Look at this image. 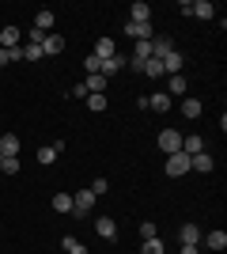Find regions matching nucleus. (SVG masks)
Segmentation results:
<instances>
[{
  "instance_id": "obj_30",
  "label": "nucleus",
  "mask_w": 227,
  "mask_h": 254,
  "mask_svg": "<svg viewBox=\"0 0 227 254\" xmlns=\"http://www.w3.org/2000/svg\"><path fill=\"white\" fill-rule=\"evenodd\" d=\"M84 72H87V76L98 72V57H95V53H87V57H84Z\"/></svg>"
},
{
  "instance_id": "obj_28",
  "label": "nucleus",
  "mask_w": 227,
  "mask_h": 254,
  "mask_svg": "<svg viewBox=\"0 0 227 254\" xmlns=\"http://www.w3.org/2000/svg\"><path fill=\"white\" fill-rule=\"evenodd\" d=\"M84 103H87V110H91V114H102V110L110 106V103H106V95H87Z\"/></svg>"
},
{
  "instance_id": "obj_32",
  "label": "nucleus",
  "mask_w": 227,
  "mask_h": 254,
  "mask_svg": "<svg viewBox=\"0 0 227 254\" xmlns=\"http://www.w3.org/2000/svg\"><path fill=\"white\" fill-rule=\"evenodd\" d=\"M19 159H4V163H0V171H4V175H19Z\"/></svg>"
},
{
  "instance_id": "obj_31",
  "label": "nucleus",
  "mask_w": 227,
  "mask_h": 254,
  "mask_svg": "<svg viewBox=\"0 0 227 254\" xmlns=\"http://www.w3.org/2000/svg\"><path fill=\"white\" fill-rule=\"evenodd\" d=\"M87 190H91V193H95V197H98V193H106V190H110V182L102 179V175H98V179L91 182V186H87Z\"/></svg>"
},
{
  "instance_id": "obj_3",
  "label": "nucleus",
  "mask_w": 227,
  "mask_h": 254,
  "mask_svg": "<svg viewBox=\"0 0 227 254\" xmlns=\"http://www.w3.org/2000/svg\"><path fill=\"white\" fill-rule=\"evenodd\" d=\"M91 209H95V193L91 190L72 193V216H91Z\"/></svg>"
},
{
  "instance_id": "obj_21",
  "label": "nucleus",
  "mask_w": 227,
  "mask_h": 254,
  "mask_svg": "<svg viewBox=\"0 0 227 254\" xmlns=\"http://www.w3.org/2000/svg\"><path fill=\"white\" fill-rule=\"evenodd\" d=\"M167 95L171 99H185V76H167Z\"/></svg>"
},
{
  "instance_id": "obj_34",
  "label": "nucleus",
  "mask_w": 227,
  "mask_h": 254,
  "mask_svg": "<svg viewBox=\"0 0 227 254\" xmlns=\"http://www.w3.org/2000/svg\"><path fill=\"white\" fill-rule=\"evenodd\" d=\"M178 254H201V247H182Z\"/></svg>"
},
{
  "instance_id": "obj_20",
  "label": "nucleus",
  "mask_w": 227,
  "mask_h": 254,
  "mask_svg": "<svg viewBox=\"0 0 227 254\" xmlns=\"http://www.w3.org/2000/svg\"><path fill=\"white\" fill-rule=\"evenodd\" d=\"M34 31H38V34H49V31H53V11H34Z\"/></svg>"
},
{
  "instance_id": "obj_14",
  "label": "nucleus",
  "mask_w": 227,
  "mask_h": 254,
  "mask_svg": "<svg viewBox=\"0 0 227 254\" xmlns=\"http://www.w3.org/2000/svg\"><path fill=\"white\" fill-rule=\"evenodd\" d=\"M125 64H129V57H121V53H114L110 61H102V64H98V72H102V76L110 80V76H114V72H121Z\"/></svg>"
},
{
  "instance_id": "obj_27",
  "label": "nucleus",
  "mask_w": 227,
  "mask_h": 254,
  "mask_svg": "<svg viewBox=\"0 0 227 254\" xmlns=\"http://www.w3.org/2000/svg\"><path fill=\"white\" fill-rule=\"evenodd\" d=\"M53 212H72V193H53Z\"/></svg>"
},
{
  "instance_id": "obj_4",
  "label": "nucleus",
  "mask_w": 227,
  "mask_h": 254,
  "mask_svg": "<svg viewBox=\"0 0 227 254\" xmlns=\"http://www.w3.org/2000/svg\"><path fill=\"white\" fill-rule=\"evenodd\" d=\"M125 34L136 38V42H151V38H155V27H151V23H129L125 19Z\"/></svg>"
},
{
  "instance_id": "obj_5",
  "label": "nucleus",
  "mask_w": 227,
  "mask_h": 254,
  "mask_svg": "<svg viewBox=\"0 0 227 254\" xmlns=\"http://www.w3.org/2000/svg\"><path fill=\"white\" fill-rule=\"evenodd\" d=\"M163 76H182V68H185V57H182V53H178V50H171V53H167V57H163Z\"/></svg>"
},
{
  "instance_id": "obj_18",
  "label": "nucleus",
  "mask_w": 227,
  "mask_h": 254,
  "mask_svg": "<svg viewBox=\"0 0 227 254\" xmlns=\"http://www.w3.org/2000/svg\"><path fill=\"white\" fill-rule=\"evenodd\" d=\"M189 15H197V19H212V15H216V4H208V0H189Z\"/></svg>"
},
{
  "instance_id": "obj_9",
  "label": "nucleus",
  "mask_w": 227,
  "mask_h": 254,
  "mask_svg": "<svg viewBox=\"0 0 227 254\" xmlns=\"http://www.w3.org/2000/svg\"><path fill=\"white\" fill-rule=\"evenodd\" d=\"M201 228H197V224H182V228H178V239H182V247H201Z\"/></svg>"
},
{
  "instance_id": "obj_25",
  "label": "nucleus",
  "mask_w": 227,
  "mask_h": 254,
  "mask_svg": "<svg viewBox=\"0 0 227 254\" xmlns=\"http://www.w3.org/2000/svg\"><path fill=\"white\" fill-rule=\"evenodd\" d=\"M140 76H151V80H159V76H163V64H159V57H148V61L140 64Z\"/></svg>"
},
{
  "instance_id": "obj_35",
  "label": "nucleus",
  "mask_w": 227,
  "mask_h": 254,
  "mask_svg": "<svg viewBox=\"0 0 227 254\" xmlns=\"http://www.w3.org/2000/svg\"><path fill=\"white\" fill-rule=\"evenodd\" d=\"M0 163H4V152H0Z\"/></svg>"
},
{
  "instance_id": "obj_15",
  "label": "nucleus",
  "mask_w": 227,
  "mask_h": 254,
  "mask_svg": "<svg viewBox=\"0 0 227 254\" xmlns=\"http://www.w3.org/2000/svg\"><path fill=\"white\" fill-rule=\"evenodd\" d=\"M19 38H23V31L15 27V23H8V27L0 31V50H11V46H19Z\"/></svg>"
},
{
  "instance_id": "obj_6",
  "label": "nucleus",
  "mask_w": 227,
  "mask_h": 254,
  "mask_svg": "<svg viewBox=\"0 0 227 254\" xmlns=\"http://www.w3.org/2000/svg\"><path fill=\"white\" fill-rule=\"evenodd\" d=\"M65 34H57V31H49V34H45V38H42V53H45V57H57V53H65Z\"/></svg>"
},
{
  "instance_id": "obj_11",
  "label": "nucleus",
  "mask_w": 227,
  "mask_h": 254,
  "mask_svg": "<svg viewBox=\"0 0 227 254\" xmlns=\"http://www.w3.org/2000/svg\"><path fill=\"white\" fill-rule=\"evenodd\" d=\"M61 152H65V140H53V144L38 148V163H45V167H49V163H57V156H61Z\"/></svg>"
},
{
  "instance_id": "obj_22",
  "label": "nucleus",
  "mask_w": 227,
  "mask_h": 254,
  "mask_svg": "<svg viewBox=\"0 0 227 254\" xmlns=\"http://www.w3.org/2000/svg\"><path fill=\"white\" fill-rule=\"evenodd\" d=\"M178 110H182V118H189V122H193V118H201V110H205V106H201V99H182V103H178Z\"/></svg>"
},
{
  "instance_id": "obj_12",
  "label": "nucleus",
  "mask_w": 227,
  "mask_h": 254,
  "mask_svg": "<svg viewBox=\"0 0 227 254\" xmlns=\"http://www.w3.org/2000/svg\"><path fill=\"white\" fill-rule=\"evenodd\" d=\"M19 137H15V133H4V137H0V152H4V159H19Z\"/></svg>"
},
{
  "instance_id": "obj_24",
  "label": "nucleus",
  "mask_w": 227,
  "mask_h": 254,
  "mask_svg": "<svg viewBox=\"0 0 227 254\" xmlns=\"http://www.w3.org/2000/svg\"><path fill=\"white\" fill-rule=\"evenodd\" d=\"M182 152L185 156H197V152H205V140L197 137V133H189V137H182Z\"/></svg>"
},
{
  "instance_id": "obj_29",
  "label": "nucleus",
  "mask_w": 227,
  "mask_h": 254,
  "mask_svg": "<svg viewBox=\"0 0 227 254\" xmlns=\"http://www.w3.org/2000/svg\"><path fill=\"white\" fill-rule=\"evenodd\" d=\"M140 254H163V239H159V235H155V239H144Z\"/></svg>"
},
{
  "instance_id": "obj_16",
  "label": "nucleus",
  "mask_w": 227,
  "mask_h": 254,
  "mask_svg": "<svg viewBox=\"0 0 227 254\" xmlns=\"http://www.w3.org/2000/svg\"><path fill=\"white\" fill-rule=\"evenodd\" d=\"M174 50V38H167V34H155V38H151V57H167V53Z\"/></svg>"
},
{
  "instance_id": "obj_1",
  "label": "nucleus",
  "mask_w": 227,
  "mask_h": 254,
  "mask_svg": "<svg viewBox=\"0 0 227 254\" xmlns=\"http://www.w3.org/2000/svg\"><path fill=\"white\" fill-rule=\"evenodd\" d=\"M159 152L163 156L182 152V133H178V129H159Z\"/></svg>"
},
{
  "instance_id": "obj_23",
  "label": "nucleus",
  "mask_w": 227,
  "mask_h": 254,
  "mask_svg": "<svg viewBox=\"0 0 227 254\" xmlns=\"http://www.w3.org/2000/svg\"><path fill=\"white\" fill-rule=\"evenodd\" d=\"M114 53H118V50H114V38H98V42H95V57H98V64L110 61Z\"/></svg>"
},
{
  "instance_id": "obj_17",
  "label": "nucleus",
  "mask_w": 227,
  "mask_h": 254,
  "mask_svg": "<svg viewBox=\"0 0 227 254\" xmlns=\"http://www.w3.org/2000/svg\"><path fill=\"white\" fill-rule=\"evenodd\" d=\"M212 167H216V159L208 156V152H197V156H189V171H201V175H208Z\"/></svg>"
},
{
  "instance_id": "obj_19",
  "label": "nucleus",
  "mask_w": 227,
  "mask_h": 254,
  "mask_svg": "<svg viewBox=\"0 0 227 254\" xmlns=\"http://www.w3.org/2000/svg\"><path fill=\"white\" fill-rule=\"evenodd\" d=\"M84 87H87V95H106V76H102V72L84 76Z\"/></svg>"
},
{
  "instance_id": "obj_7",
  "label": "nucleus",
  "mask_w": 227,
  "mask_h": 254,
  "mask_svg": "<svg viewBox=\"0 0 227 254\" xmlns=\"http://www.w3.org/2000/svg\"><path fill=\"white\" fill-rule=\"evenodd\" d=\"M201 247H205V251H227V232H224V228L205 232V235H201Z\"/></svg>"
},
{
  "instance_id": "obj_26",
  "label": "nucleus",
  "mask_w": 227,
  "mask_h": 254,
  "mask_svg": "<svg viewBox=\"0 0 227 254\" xmlns=\"http://www.w3.org/2000/svg\"><path fill=\"white\" fill-rule=\"evenodd\" d=\"M61 247H65V254H91L80 239H76V235H65V239H61Z\"/></svg>"
},
{
  "instance_id": "obj_13",
  "label": "nucleus",
  "mask_w": 227,
  "mask_h": 254,
  "mask_svg": "<svg viewBox=\"0 0 227 254\" xmlns=\"http://www.w3.org/2000/svg\"><path fill=\"white\" fill-rule=\"evenodd\" d=\"M129 23H151V8L144 0H133L129 4Z\"/></svg>"
},
{
  "instance_id": "obj_10",
  "label": "nucleus",
  "mask_w": 227,
  "mask_h": 254,
  "mask_svg": "<svg viewBox=\"0 0 227 254\" xmlns=\"http://www.w3.org/2000/svg\"><path fill=\"white\" fill-rule=\"evenodd\" d=\"M91 228H95L102 239H118V224L110 220V216H95V220H91Z\"/></svg>"
},
{
  "instance_id": "obj_2",
  "label": "nucleus",
  "mask_w": 227,
  "mask_h": 254,
  "mask_svg": "<svg viewBox=\"0 0 227 254\" xmlns=\"http://www.w3.org/2000/svg\"><path fill=\"white\" fill-rule=\"evenodd\" d=\"M163 171H167L171 179H182L185 171H189V156H185V152H174V156H167V163H163Z\"/></svg>"
},
{
  "instance_id": "obj_8",
  "label": "nucleus",
  "mask_w": 227,
  "mask_h": 254,
  "mask_svg": "<svg viewBox=\"0 0 227 254\" xmlns=\"http://www.w3.org/2000/svg\"><path fill=\"white\" fill-rule=\"evenodd\" d=\"M144 103H148V110H155V114H167L174 106V99L167 95V91H155V95H144Z\"/></svg>"
},
{
  "instance_id": "obj_33",
  "label": "nucleus",
  "mask_w": 227,
  "mask_h": 254,
  "mask_svg": "<svg viewBox=\"0 0 227 254\" xmlns=\"http://www.w3.org/2000/svg\"><path fill=\"white\" fill-rule=\"evenodd\" d=\"M155 235H159V232H155V224L144 220V224H140V239H155Z\"/></svg>"
}]
</instances>
